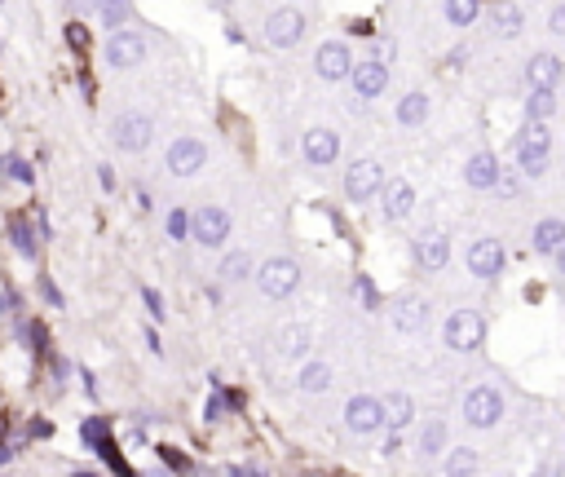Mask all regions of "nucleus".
<instances>
[{
  "label": "nucleus",
  "instance_id": "nucleus-4",
  "mask_svg": "<svg viewBox=\"0 0 565 477\" xmlns=\"http://www.w3.org/2000/svg\"><path fill=\"white\" fill-rule=\"evenodd\" d=\"M111 141L120 146V151H146L151 141H155V124H151V115H141V111H129V115H120L115 124H111Z\"/></svg>",
  "mask_w": 565,
  "mask_h": 477
},
{
  "label": "nucleus",
  "instance_id": "nucleus-41",
  "mask_svg": "<svg viewBox=\"0 0 565 477\" xmlns=\"http://www.w3.org/2000/svg\"><path fill=\"white\" fill-rule=\"evenodd\" d=\"M394 54H398V44H394V40H375V58H371V63L389 67V63H394Z\"/></svg>",
  "mask_w": 565,
  "mask_h": 477
},
{
  "label": "nucleus",
  "instance_id": "nucleus-5",
  "mask_svg": "<svg viewBox=\"0 0 565 477\" xmlns=\"http://www.w3.org/2000/svg\"><path fill=\"white\" fill-rule=\"evenodd\" d=\"M190 238L203 243V248H221L226 238H230V212L226 208H200L195 217H190Z\"/></svg>",
  "mask_w": 565,
  "mask_h": 477
},
{
  "label": "nucleus",
  "instance_id": "nucleus-23",
  "mask_svg": "<svg viewBox=\"0 0 565 477\" xmlns=\"http://www.w3.org/2000/svg\"><path fill=\"white\" fill-rule=\"evenodd\" d=\"M521 23H526V18H521V9H517L512 0H495V5H491V32L495 35H517Z\"/></svg>",
  "mask_w": 565,
  "mask_h": 477
},
{
  "label": "nucleus",
  "instance_id": "nucleus-44",
  "mask_svg": "<svg viewBox=\"0 0 565 477\" xmlns=\"http://www.w3.org/2000/svg\"><path fill=\"white\" fill-rule=\"evenodd\" d=\"M40 292H44V301H49V306H63V292H58L49 278H40Z\"/></svg>",
  "mask_w": 565,
  "mask_h": 477
},
{
  "label": "nucleus",
  "instance_id": "nucleus-20",
  "mask_svg": "<svg viewBox=\"0 0 565 477\" xmlns=\"http://www.w3.org/2000/svg\"><path fill=\"white\" fill-rule=\"evenodd\" d=\"M495 177H499V160L491 155V151H482V155H472V160H468V169H464L468 186H477V190H491V186H495Z\"/></svg>",
  "mask_w": 565,
  "mask_h": 477
},
{
  "label": "nucleus",
  "instance_id": "nucleus-28",
  "mask_svg": "<svg viewBox=\"0 0 565 477\" xmlns=\"http://www.w3.org/2000/svg\"><path fill=\"white\" fill-rule=\"evenodd\" d=\"M552 111H557V89H531L526 115H531V120H548Z\"/></svg>",
  "mask_w": 565,
  "mask_h": 477
},
{
  "label": "nucleus",
  "instance_id": "nucleus-6",
  "mask_svg": "<svg viewBox=\"0 0 565 477\" xmlns=\"http://www.w3.org/2000/svg\"><path fill=\"white\" fill-rule=\"evenodd\" d=\"M499 415H503V398L491 385H477L464 398V420L472 429H491V424H499Z\"/></svg>",
  "mask_w": 565,
  "mask_h": 477
},
{
  "label": "nucleus",
  "instance_id": "nucleus-10",
  "mask_svg": "<svg viewBox=\"0 0 565 477\" xmlns=\"http://www.w3.org/2000/svg\"><path fill=\"white\" fill-rule=\"evenodd\" d=\"M106 63L120 67V71L146 63V40H141L137 32H115L111 40H106Z\"/></svg>",
  "mask_w": 565,
  "mask_h": 477
},
{
  "label": "nucleus",
  "instance_id": "nucleus-8",
  "mask_svg": "<svg viewBox=\"0 0 565 477\" xmlns=\"http://www.w3.org/2000/svg\"><path fill=\"white\" fill-rule=\"evenodd\" d=\"M164 164L172 177H195V172L208 164V146L203 141H195V137H177L172 146H168Z\"/></svg>",
  "mask_w": 565,
  "mask_h": 477
},
{
  "label": "nucleus",
  "instance_id": "nucleus-43",
  "mask_svg": "<svg viewBox=\"0 0 565 477\" xmlns=\"http://www.w3.org/2000/svg\"><path fill=\"white\" fill-rule=\"evenodd\" d=\"M203 415H208V420H221V415H226V398H221V394H212V398H208V407H203Z\"/></svg>",
  "mask_w": 565,
  "mask_h": 477
},
{
  "label": "nucleus",
  "instance_id": "nucleus-27",
  "mask_svg": "<svg viewBox=\"0 0 565 477\" xmlns=\"http://www.w3.org/2000/svg\"><path fill=\"white\" fill-rule=\"evenodd\" d=\"M477 473V451L472 446H460L446 455V477H472Z\"/></svg>",
  "mask_w": 565,
  "mask_h": 477
},
{
  "label": "nucleus",
  "instance_id": "nucleus-12",
  "mask_svg": "<svg viewBox=\"0 0 565 477\" xmlns=\"http://www.w3.org/2000/svg\"><path fill=\"white\" fill-rule=\"evenodd\" d=\"M300 35H305V18H300L297 9H274V14L266 18V40H269V44L292 49Z\"/></svg>",
  "mask_w": 565,
  "mask_h": 477
},
{
  "label": "nucleus",
  "instance_id": "nucleus-16",
  "mask_svg": "<svg viewBox=\"0 0 565 477\" xmlns=\"http://www.w3.org/2000/svg\"><path fill=\"white\" fill-rule=\"evenodd\" d=\"M349 75H354V93H358L363 102L380 98V93L389 89V67H380V63H358Z\"/></svg>",
  "mask_w": 565,
  "mask_h": 477
},
{
  "label": "nucleus",
  "instance_id": "nucleus-35",
  "mask_svg": "<svg viewBox=\"0 0 565 477\" xmlns=\"http://www.w3.org/2000/svg\"><path fill=\"white\" fill-rule=\"evenodd\" d=\"M98 9H102V23H106V27H124L129 14H133V5H120V0H102Z\"/></svg>",
  "mask_w": 565,
  "mask_h": 477
},
{
  "label": "nucleus",
  "instance_id": "nucleus-40",
  "mask_svg": "<svg viewBox=\"0 0 565 477\" xmlns=\"http://www.w3.org/2000/svg\"><path fill=\"white\" fill-rule=\"evenodd\" d=\"M67 44L75 49V54H84V49H89V32H84V23H71V27H67Z\"/></svg>",
  "mask_w": 565,
  "mask_h": 477
},
{
  "label": "nucleus",
  "instance_id": "nucleus-17",
  "mask_svg": "<svg viewBox=\"0 0 565 477\" xmlns=\"http://www.w3.org/2000/svg\"><path fill=\"white\" fill-rule=\"evenodd\" d=\"M415 261H420L424 270H442V266L451 261V238L442 235V230L420 235V238H415Z\"/></svg>",
  "mask_w": 565,
  "mask_h": 477
},
{
  "label": "nucleus",
  "instance_id": "nucleus-37",
  "mask_svg": "<svg viewBox=\"0 0 565 477\" xmlns=\"http://www.w3.org/2000/svg\"><path fill=\"white\" fill-rule=\"evenodd\" d=\"M164 226H168V235L177 238V243H181V238L190 235V217H186L181 208H172V212H168V221H164Z\"/></svg>",
  "mask_w": 565,
  "mask_h": 477
},
{
  "label": "nucleus",
  "instance_id": "nucleus-29",
  "mask_svg": "<svg viewBox=\"0 0 565 477\" xmlns=\"http://www.w3.org/2000/svg\"><path fill=\"white\" fill-rule=\"evenodd\" d=\"M309 349V327H287V332H278V354L283 358H300Z\"/></svg>",
  "mask_w": 565,
  "mask_h": 477
},
{
  "label": "nucleus",
  "instance_id": "nucleus-54",
  "mask_svg": "<svg viewBox=\"0 0 565 477\" xmlns=\"http://www.w3.org/2000/svg\"><path fill=\"white\" fill-rule=\"evenodd\" d=\"M98 5H102V0H98ZM120 5H133V0H120Z\"/></svg>",
  "mask_w": 565,
  "mask_h": 477
},
{
  "label": "nucleus",
  "instance_id": "nucleus-32",
  "mask_svg": "<svg viewBox=\"0 0 565 477\" xmlns=\"http://www.w3.org/2000/svg\"><path fill=\"white\" fill-rule=\"evenodd\" d=\"M248 274H252V257H248V252H230V257L221 261V278H226V283H243Z\"/></svg>",
  "mask_w": 565,
  "mask_h": 477
},
{
  "label": "nucleus",
  "instance_id": "nucleus-39",
  "mask_svg": "<svg viewBox=\"0 0 565 477\" xmlns=\"http://www.w3.org/2000/svg\"><path fill=\"white\" fill-rule=\"evenodd\" d=\"M354 287H358V301H363L366 309H380V297H375V287H371V278H366V274L354 278Z\"/></svg>",
  "mask_w": 565,
  "mask_h": 477
},
{
  "label": "nucleus",
  "instance_id": "nucleus-46",
  "mask_svg": "<svg viewBox=\"0 0 565 477\" xmlns=\"http://www.w3.org/2000/svg\"><path fill=\"white\" fill-rule=\"evenodd\" d=\"M27 433H32V438H49V433H54V424H49V420H32V424H27Z\"/></svg>",
  "mask_w": 565,
  "mask_h": 477
},
{
  "label": "nucleus",
  "instance_id": "nucleus-48",
  "mask_svg": "<svg viewBox=\"0 0 565 477\" xmlns=\"http://www.w3.org/2000/svg\"><path fill=\"white\" fill-rule=\"evenodd\" d=\"M71 14H89V9H98V0H67Z\"/></svg>",
  "mask_w": 565,
  "mask_h": 477
},
{
  "label": "nucleus",
  "instance_id": "nucleus-14",
  "mask_svg": "<svg viewBox=\"0 0 565 477\" xmlns=\"http://www.w3.org/2000/svg\"><path fill=\"white\" fill-rule=\"evenodd\" d=\"M300 151H305V160L314 164V169H327L336 155H340V137L332 129H309L305 141H300Z\"/></svg>",
  "mask_w": 565,
  "mask_h": 477
},
{
  "label": "nucleus",
  "instance_id": "nucleus-1",
  "mask_svg": "<svg viewBox=\"0 0 565 477\" xmlns=\"http://www.w3.org/2000/svg\"><path fill=\"white\" fill-rule=\"evenodd\" d=\"M552 164V129L543 120H534L526 133L517 137V169L526 177H543Z\"/></svg>",
  "mask_w": 565,
  "mask_h": 477
},
{
  "label": "nucleus",
  "instance_id": "nucleus-30",
  "mask_svg": "<svg viewBox=\"0 0 565 477\" xmlns=\"http://www.w3.org/2000/svg\"><path fill=\"white\" fill-rule=\"evenodd\" d=\"M93 451H98V455H102V464H106V469H111V473H115V477H137L133 469H129V460L120 455V446L111 443V438H106V443H98V446H93Z\"/></svg>",
  "mask_w": 565,
  "mask_h": 477
},
{
  "label": "nucleus",
  "instance_id": "nucleus-34",
  "mask_svg": "<svg viewBox=\"0 0 565 477\" xmlns=\"http://www.w3.org/2000/svg\"><path fill=\"white\" fill-rule=\"evenodd\" d=\"M420 451H424V455H442V451H446V424H437V420L424 424V433H420Z\"/></svg>",
  "mask_w": 565,
  "mask_h": 477
},
{
  "label": "nucleus",
  "instance_id": "nucleus-18",
  "mask_svg": "<svg viewBox=\"0 0 565 477\" xmlns=\"http://www.w3.org/2000/svg\"><path fill=\"white\" fill-rule=\"evenodd\" d=\"M526 80H531V89H557L561 58H557V54H534L531 67H526Z\"/></svg>",
  "mask_w": 565,
  "mask_h": 477
},
{
  "label": "nucleus",
  "instance_id": "nucleus-38",
  "mask_svg": "<svg viewBox=\"0 0 565 477\" xmlns=\"http://www.w3.org/2000/svg\"><path fill=\"white\" fill-rule=\"evenodd\" d=\"M160 455H164V464H168V469H177V473H195L190 455H181L177 446H160Z\"/></svg>",
  "mask_w": 565,
  "mask_h": 477
},
{
  "label": "nucleus",
  "instance_id": "nucleus-50",
  "mask_svg": "<svg viewBox=\"0 0 565 477\" xmlns=\"http://www.w3.org/2000/svg\"><path fill=\"white\" fill-rule=\"evenodd\" d=\"M349 32H358V35H371V23H366V18H358V23H349Z\"/></svg>",
  "mask_w": 565,
  "mask_h": 477
},
{
  "label": "nucleus",
  "instance_id": "nucleus-52",
  "mask_svg": "<svg viewBox=\"0 0 565 477\" xmlns=\"http://www.w3.org/2000/svg\"><path fill=\"white\" fill-rule=\"evenodd\" d=\"M5 429H9V420H5V415H0V443H5Z\"/></svg>",
  "mask_w": 565,
  "mask_h": 477
},
{
  "label": "nucleus",
  "instance_id": "nucleus-13",
  "mask_svg": "<svg viewBox=\"0 0 565 477\" xmlns=\"http://www.w3.org/2000/svg\"><path fill=\"white\" fill-rule=\"evenodd\" d=\"M468 270L477 278H499V270H503V243L499 238H477L468 248Z\"/></svg>",
  "mask_w": 565,
  "mask_h": 477
},
{
  "label": "nucleus",
  "instance_id": "nucleus-36",
  "mask_svg": "<svg viewBox=\"0 0 565 477\" xmlns=\"http://www.w3.org/2000/svg\"><path fill=\"white\" fill-rule=\"evenodd\" d=\"M80 438L89 446H98V443H106L111 438V424L102 420V415H93V420H84V429H80Z\"/></svg>",
  "mask_w": 565,
  "mask_h": 477
},
{
  "label": "nucleus",
  "instance_id": "nucleus-9",
  "mask_svg": "<svg viewBox=\"0 0 565 477\" xmlns=\"http://www.w3.org/2000/svg\"><path fill=\"white\" fill-rule=\"evenodd\" d=\"M389 318H394V327L406 332V336H415V332H424L429 327V301L424 297H398L394 306H389Z\"/></svg>",
  "mask_w": 565,
  "mask_h": 477
},
{
  "label": "nucleus",
  "instance_id": "nucleus-42",
  "mask_svg": "<svg viewBox=\"0 0 565 477\" xmlns=\"http://www.w3.org/2000/svg\"><path fill=\"white\" fill-rule=\"evenodd\" d=\"M141 301H146V309H151V318H164V314H168V309H164V297H160L155 287H146V292H141Z\"/></svg>",
  "mask_w": 565,
  "mask_h": 477
},
{
  "label": "nucleus",
  "instance_id": "nucleus-31",
  "mask_svg": "<svg viewBox=\"0 0 565 477\" xmlns=\"http://www.w3.org/2000/svg\"><path fill=\"white\" fill-rule=\"evenodd\" d=\"M477 0H446V23L451 27H472V18H477Z\"/></svg>",
  "mask_w": 565,
  "mask_h": 477
},
{
  "label": "nucleus",
  "instance_id": "nucleus-45",
  "mask_svg": "<svg viewBox=\"0 0 565 477\" xmlns=\"http://www.w3.org/2000/svg\"><path fill=\"white\" fill-rule=\"evenodd\" d=\"M548 32L565 35V9H561V5H557V9H552V18H548Z\"/></svg>",
  "mask_w": 565,
  "mask_h": 477
},
{
  "label": "nucleus",
  "instance_id": "nucleus-7",
  "mask_svg": "<svg viewBox=\"0 0 565 477\" xmlns=\"http://www.w3.org/2000/svg\"><path fill=\"white\" fill-rule=\"evenodd\" d=\"M380 186H385V172H380L375 160H358V164H349V172H345V195H349L354 204L375 200V195H380Z\"/></svg>",
  "mask_w": 565,
  "mask_h": 477
},
{
  "label": "nucleus",
  "instance_id": "nucleus-22",
  "mask_svg": "<svg viewBox=\"0 0 565 477\" xmlns=\"http://www.w3.org/2000/svg\"><path fill=\"white\" fill-rule=\"evenodd\" d=\"M534 252H543V257H557L565 243V221H557V217H548V221H539L534 226Z\"/></svg>",
  "mask_w": 565,
  "mask_h": 477
},
{
  "label": "nucleus",
  "instance_id": "nucleus-11",
  "mask_svg": "<svg viewBox=\"0 0 565 477\" xmlns=\"http://www.w3.org/2000/svg\"><path fill=\"white\" fill-rule=\"evenodd\" d=\"M314 67H318L323 80H345V75L354 71V54H349V44H345V40H327V44H318Z\"/></svg>",
  "mask_w": 565,
  "mask_h": 477
},
{
  "label": "nucleus",
  "instance_id": "nucleus-2",
  "mask_svg": "<svg viewBox=\"0 0 565 477\" xmlns=\"http://www.w3.org/2000/svg\"><path fill=\"white\" fill-rule=\"evenodd\" d=\"M442 341L451 345V349H460V354L482 349V345H486V318L472 314V309H455V314L446 318V327H442Z\"/></svg>",
  "mask_w": 565,
  "mask_h": 477
},
{
  "label": "nucleus",
  "instance_id": "nucleus-15",
  "mask_svg": "<svg viewBox=\"0 0 565 477\" xmlns=\"http://www.w3.org/2000/svg\"><path fill=\"white\" fill-rule=\"evenodd\" d=\"M345 424L354 429V433H375L385 420H380V398H366V394H358V398H349V407H345Z\"/></svg>",
  "mask_w": 565,
  "mask_h": 477
},
{
  "label": "nucleus",
  "instance_id": "nucleus-47",
  "mask_svg": "<svg viewBox=\"0 0 565 477\" xmlns=\"http://www.w3.org/2000/svg\"><path fill=\"white\" fill-rule=\"evenodd\" d=\"M98 181H102V190H115V172H111V164H102L98 169Z\"/></svg>",
  "mask_w": 565,
  "mask_h": 477
},
{
  "label": "nucleus",
  "instance_id": "nucleus-26",
  "mask_svg": "<svg viewBox=\"0 0 565 477\" xmlns=\"http://www.w3.org/2000/svg\"><path fill=\"white\" fill-rule=\"evenodd\" d=\"M398 120L402 124H424L429 120V98L424 93H406L398 102Z\"/></svg>",
  "mask_w": 565,
  "mask_h": 477
},
{
  "label": "nucleus",
  "instance_id": "nucleus-33",
  "mask_svg": "<svg viewBox=\"0 0 565 477\" xmlns=\"http://www.w3.org/2000/svg\"><path fill=\"white\" fill-rule=\"evenodd\" d=\"M0 172L9 177V181H18V186H32L35 181V172L27 160H18V155H0Z\"/></svg>",
  "mask_w": 565,
  "mask_h": 477
},
{
  "label": "nucleus",
  "instance_id": "nucleus-3",
  "mask_svg": "<svg viewBox=\"0 0 565 477\" xmlns=\"http://www.w3.org/2000/svg\"><path fill=\"white\" fill-rule=\"evenodd\" d=\"M257 283H261V292L274 297V301H283V297H292L300 287V266L292 257H269L266 266L257 270Z\"/></svg>",
  "mask_w": 565,
  "mask_h": 477
},
{
  "label": "nucleus",
  "instance_id": "nucleus-49",
  "mask_svg": "<svg viewBox=\"0 0 565 477\" xmlns=\"http://www.w3.org/2000/svg\"><path fill=\"white\" fill-rule=\"evenodd\" d=\"M32 341H35V349H49V332H44V327H40V323H32Z\"/></svg>",
  "mask_w": 565,
  "mask_h": 477
},
{
  "label": "nucleus",
  "instance_id": "nucleus-53",
  "mask_svg": "<svg viewBox=\"0 0 565 477\" xmlns=\"http://www.w3.org/2000/svg\"><path fill=\"white\" fill-rule=\"evenodd\" d=\"M226 477H248V469H230V473H226Z\"/></svg>",
  "mask_w": 565,
  "mask_h": 477
},
{
  "label": "nucleus",
  "instance_id": "nucleus-51",
  "mask_svg": "<svg viewBox=\"0 0 565 477\" xmlns=\"http://www.w3.org/2000/svg\"><path fill=\"white\" fill-rule=\"evenodd\" d=\"M9 455H14V451H9V446L0 443V464H9Z\"/></svg>",
  "mask_w": 565,
  "mask_h": 477
},
{
  "label": "nucleus",
  "instance_id": "nucleus-25",
  "mask_svg": "<svg viewBox=\"0 0 565 477\" xmlns=\"http://www.w3.org/2000/svg\"><path fill=\"white\" fill-rule=\"evenodd\" d=\"M300 389H305V394H327V389H332V367H327V363H309V367L300 372Z\"/></svg>",
  "mask_w": 565,
  "mask_h": 477
},
{
  "label": "nucleus",
  "instance_id": "nucleus-19",
  "mask_svg": "<svg viewBox=\"0 0 565 477\" xmlns=\"http://www.w3.org/2000/svg\"><path fill=\"white\" fill-rule=\"evenodd\" d=\"M380 190H385V217H389V221H402V217L415 208L411 181H389V186H380Z\"/></svg>",
  "mask_w": 565,
  "mask_h": 477
},
{
  "label": "nucleus",
  "instance_id": "nucleus-24",
  "mask_svg": "<svg viewBox=\"0 0 565 477\" xmlns=\"http://www.w3.org/2000/svg\"><path fill=\"white\" fill-rule=\"evenodd\" d=\"M9 238H14V252L35 261V230L23 221V217H9Z\"/></svg>",
  "mask_w": 565,
  "mask_h": 477
},
{
  "label": "nucleus",
  "instance_id": "nucleus-21",
  "mask_svg": "<svg viewBox=\"0 0 565 477\" xmlns=\"http://www.w3.org/2000/svg\"><path fill=\"white\" fill-rule=\"evenodd\" d=\"M380 420H385V424L398 433V429H406V424L415 420V403H411L406 394H389V398L380 403Z\"/></svg>",
  "mask_w": 565,
  "mask_h": 477
}]
</instances>
